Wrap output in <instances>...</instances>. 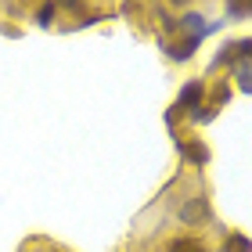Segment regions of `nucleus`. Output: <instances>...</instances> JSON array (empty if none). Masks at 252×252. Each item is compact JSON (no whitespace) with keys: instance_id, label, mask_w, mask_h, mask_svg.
Returning a JSON list of instances; mask_svg holds the SVG:
<instances>
[{"instance_id":"8","label":"nucleus","mask_w":252,"mask_h":252,"mask_svg":"<svg viewBox=\"0 0 252 252\" xmlns=\"http://www.w3.org/2000/svg\"><path fill=\"white\" fill-rule=\"evenodd\" d=\"M238 87H242L245 90V94H249V90H252V65H238Z\"/></svg>"},{"instance_id":"1","label":"nucleus","mask_w":252,"mask_h":252,"mask_svg":"<svg viewBox=\"0 0 252 252\" xmlns=\"http://www.w3.org/2000/svg\"><path fill=\"white\" fill-rule=\"evenodd\" d=\"M202 94H205V87L198 83V79L184 83V90H180V97H177V105L169 108V116H166V119L173 123V119L180 116V112H188V108H191V112H198V101H202Z\"/></svg>"},{"instance_id":"10","label":"nucleus","mask_w":252,"mask_h":252,"mask_svg":"<svg viewBox=\"0 0 252 252\" xmlns=\"http://www.w3.org/2000/svg\"><path fill=\"white\" fill-rule=\"evenodd\" d=\"M51 18H54V7H51V4L36 11V22H40V26H43V29H47V26H51Z\"/></svg>"},{"instance_id":"5","label":"nucleus","mask_w":252,"mask_h":252,"mask_svg":"<svg viewBox=\"0 0 252 252\" xmlns=\"http://www.w3.org/2000/svg\"><path fill=\"white\" fill-rule=\"evenodd\" d=\"M184 158L194 162V166H205L209 162V148H205L202 141H191V144H184Z\"/></svg>"},{"instance_id":"7","label":"nucleus","mask_w":252,"mask_h":252,"mask_svg":"<svg viewBox=\"0 0 252 252\" xmlns=\"http://www.w3.org/2000/svg\"><path fill=\"white\" fill-rule=\"evenodd\" d=\"M169 252H205V249H202V242H194V238H173Z\"/></svg>"},{"instance_id":"11","label":"nucleus","mask_w":252,"mask_h":252,"mask_svg":"<svg viewBox=\"0 0 252 252\" xmlns=\"http://www.w3.org/2000/svg\"><path fill=\"white\" fill-rule=\"evenodd\" d=\"M216 116V108H198V112H194V119H198V123H209Z\"/></svg>"},{"instance_id":"6","label":"nucleus","mask_w":252,"mask_h":252,"mask_svg":"<svg viewBox=\"0 0 252 252\" xmlns=\"http://www.w3.org/2000/svg\"><path fill=\"white\" fill-rule=\"evenodd\" d=\"M220 252H252V242H249L245 234H231V238L223 242V249H220Z\"/></svg>"},{"instance_id":"2","label":"nucleus","mask_w":252,"mask_h":252,"mask_svg":"<svg viewBox=\"0 0 252 252\" xmlns=\"http://www.w3.org/2000/svg\"><path fill=\"white\" fill-rule=\"evenodd\" d=\"M245 54H252V40H234V43H223L220 54H216V68L220 65H231L238 58H245Z\"/></svg>"},{"instance_id":"9","label":"nucleus","mask_w":252,"mask_h":252,"mask_svg":"<svg viewBox=\"0 0 252 252\" xmlns=\"http://www.w3.org/2000/svg\"><path fill=\"white\" fill-rule=\"evenodd\" d=\"M249 11H252V4H227V15L231 18H245Z\"/></svg>"},{"instance_id":"4","label":"nucleus","mask_w":252,"mask_h":252,"mask_svg":"<svg viewBox=\"0 0 252 252\" xmlns=\"http://www.w3.org/2000/svg\"><path fill=\"white\" fill-rule=\"evenodd\" d=\"M194 47H198V40H180V43H166V54H169V58H173V62H188L191 58V54H194Z\"/></svg>"},{"instance_id":"3","label":"nucleus","mask_w":252,"mask_h":252,"mask_svg":"<svg viewBox=\"0 0 252 252\" xmlns=\"http://www.w3.org/2000/svg\"><path fill=\"white\" fill-rule=\"evenodd\" d=\"M205 216H209L205 198H194V202H188L184 209H180V220H184V223H198V220H205Z\"/></svg>"}]
</instances>
